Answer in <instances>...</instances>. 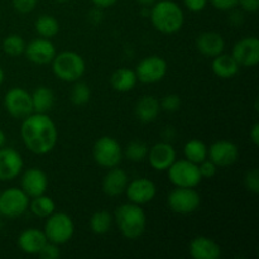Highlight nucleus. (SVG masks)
<instances>
[{
	"label": "nucleus",
	"instance_id": "f257e3e1",
	"mask_svg": "<svg viewBox=\"0 0 259 259\" xmlns=\"http://www.w3.org/2000/svg\"><path fill=\"white\" fill-rule=\"evenodd\" d=\"M20 136L28 151L38 156L52 152L58 141L55 121L47 114L40 113H32L23 119Z\"/></svg>",
	"mask_w": 259,
	"mask_h": 259
},
{
	"label": "nucleus",
	"instance_id": "f03ea898",
	"mask_svg": "<svg viewBox=\"0 0 259 259\" xmlns=\"http://www.w3.org/2000/svg\"><path fill=\"white\" fill-rule=\"evenodd\" d=\"M152 25L163 34H175L182 28L185 22L181 7L174 0L156 2L149 12Z\"/></svg>",
	"mask_w": 259,
	"mask_h": 259
},
{
	"label": "nucleus",
	"instance_id": "7ed1b4c3",
	"mask_svg": "<svg viewBox=\"0 0 259 259\" xmlns=\"http://www.w3.org/2000/svg\"><path fill=\"white\" fill-rule=\"evenodd\" d=\"M115 222L124 238L136 240L143 235L147 227V217L141 205L128 202L116 209Z\"/></svg>",
	"mask_w": 259,
	"mask_h": 259
},
{
	"label": "nucleus",
	"instance_id": "20e7f679",
	"mask_svg": "<svg viewBox=\"0 0 259 259\" xmlns=\"http://www.w3.org/2000/svg\"><path fill=\"white\" fill-rule=\"evenodd\" d=\"M52 72L63 82H76L86 71V62L82 56L73 51H63L57 53L51 62Z\"/></svg>",
	"mask_w": 259,
	"mask_h": 259
},
{
	"label": "nucleus",
	"instance_id": "39448f33",
	"mask_svg": "<svg viewBox=\"0 0 259 259\" xmlns=\"http://www.w3.org/2000/svg\"><path fill=\"white\" fill-rule=\"evenodd\" d=\"M46 237L48 242L62 245L70 242L75 233V224L70 215L65 212H53L47 218L45 224Z\"/></svg>",
	"mask_w": 259,
	"mask_h": 259
},
{
	"label": "nucleus",
	"instance_id": "423d86ee",
	"mask_svg": "<svg viewBox=\"0 0 259 259\" xmlns=\"http://www.w3.org/2000/svg\"><path fill=\"white\" fill-rule=\"evenodd\" d=\"M94 161L104 168H113L120 164L123 149L115 138L109 136L100 137L93 147Z\"/></svg>",
	"mask_w": 259,
	"mask_h": 259
},
{
	"label": "nucleus",
	"instance_id": "0eeeda50",
	"mask_svg": "<svg viewBox=\"0 0 259 259\" xmlns=\"http://www.w3.org/2000/svg\"><path fill=\"white\" fill-rule=\"evenodd\" d=\"M168 179L176 187H196L202 181L199 164L185 159H179L171 164L168 169Z\"/></svg>",
	"mask_w": 259,
	"mask_h": 259
},
{
	"label": "nucleus",
	"instance_id": "6e6552de",
	"mask_svg": "<svg viewBox=\"0 0 259 259\" xmlns=\"http://www.w3.org/2000/svg\"><path fill=\"white\" fill-rule=\"evenodd\" d=\"M168 207L176 214H192L199 209L201 197L195 187H176L167 197Z\"/></svg>",
	"mask_w": 259,
	"mask_h": 259
},
{
	"label": "nucleus",
	"instance_id": "1a4fd4ad",
	"mask_svg": "<svg viewBox=\"0 0 259 259\" xmlns=\"http://www.w3.org/2000/svg\"><path fill=\"white\" fill-rule=\"evenodd\" d=\"M4 108L10 116L15 119H24L33 111L32 95L25 89L15 86L9 89L4 96Z\"/></svg>",
	"mask_w": 259,
	"mask_h": 259
},
{
	"label": "nucleus",
	"instance_id": "9d476101",
	"mask_svg": "<svg viewBox=\"0 0 259 259\" xmlns=\"http://www.w3.org/2000/svg\"><path fill=\"white\" fill-rule=\"evenodd\" d=\"M29 206V196L22 189L10 187L0 192V215L5 218H19Z\"/></svg>",
	"mask_w": 259,
	"mask_h": 259
},
{
	"label": "nucleus",
	"instance_id": "9b49d317",
	"mask_svg": "<svg viewBox=\"0 0 259 259\" xmlns=\"http://www.w3.org/2000/svg\"><path fill=\"white\" fill-rule=\"evenodd\" d=\"M168 71V65L164 58L159 56L144 57L136 67L138 81L143 83H157L163 80Z\"/></svg>",
	"mask_w": 259,
	"mask_h": 259
},
{
	"label": "nucleus",
	"instance_id": "f8f14e48",
	"mask_svg": "<svg viewBox=\"0 0 259 259\" xmlns=\"http://www.w3.org/2000/svg\"><path fill=\"white\" fill-rule=\"evenodd\" d=\"M232 56L243 67H255L259 63V40L257 37H245L233 47Z\"/></svg>",
	"mask_w": 259,
	"mask_h": 259
},
{
	"label": "nucleus",
	"instance_id": "ddd939ff",
	"mask_svg": "<svg viewBox=\"0 0 259 259\" xmlns=\"http://www.w3.org/2000/svg\"><path fill=\"white\" fill-rule=\"evenodd\" d=\"M24 55L32 63L38 66H45L52 62L57 55L55 45L47 38H37L25 46Z\"/></svg>",
	"mask_w": 259,
	"mask_h": 259
},
{
	"label": "nucleus",
	"instance_id": "4468645a",
	"mask_svg": "<svg viewBox=\"0 0 259 259\" xmlns=\"http://www.w3.org/2000/svg\"><path fill=\"white\" fill-rule=\"evenodd\" d=\"M128 200L137 205H146L151 202L157 195V187L152 180L146 177H138L128 182L125 189Z\"/></svg>",
	"mask_w": 259,
	"mask_h": 259
},
{
	"label": "nucleus",
	"instance_id": "2eb2a0df",
	"mask_svg": "<svg viewBox=\"0 0 259 259\" xmlns=\"http://www.w3.org/2000/svg\"><path fill=\"white\" fill-rule=\"evenodd\" d=\"M207 158L218 167L232 166L239 158V149L230 141H217L207 148Z\"/></svg>",
	"mask_w": 259,
	"mask_h": 259
},
{
	"label": "nucleus",
	"instance_id": "dca6fc26",
	"mask_svg": "<svg viewBox=\"0 0 259 259\" xmlns=\"http://www.w3.org/2000/svg\"><path fill=\"white\" fill-rule=\"evenodd\" d=\"M24 162L14 148H0V181H12L22 172Z\"/></svg>",
	"mask_w": 259,
	"mask_h": 259
},
{
	"label": "nucleus",
	"instance_id": "f3484780",
	"mask_svg": "<svg viewBox=\"0 0 259 259\" xmlns=\"http://www.w3.org/2000/svg\"><path fill=\"white\" fill-rule=\"evenodd\" d=\"M147 157L152 168L163 172L176 161V149L168 142H159L148 149Z\"/></svg>",
	"mask_w": 259,
	"mask_h": 259
},
{
	"label": "nucleus",
	"instance_id": "a211bd4d",
	"mask_svg": "<svg viewBox=\"0 0 259 259\" xmlns=\"http://www.w3.org/2000/svg\"><path fill=\"white\" fill-rule=\"evenodd\" d=\"M20 189L29 197L39 196L46 194L48 189V176L40 168L33 167L23 174L20 180Z\"/></svg>",
	"mask_w": 259,
	"mask_h": 259
},
{
	"label": "nucleus",
	"instance_id": "6ab92c4d",
	"mask_svg": "<svg viewBox=\"0 0 259 259\" xmlns=\"http://www.w3.org/2000/svg\"><path fill=\"white\" fill-rule=\"evenodd\" d=\"M45 232L35 228H28L23 230L18 237V247L23 253L29 255H38L45 244L47 243Z\"/></svg>",
	"mask_w": 259,
	"mask_h": 259
},
{
	"label": "nucleus",
	"instance_id": "aec40b11",
	"mask_svg": "<svg viewBox=\"0 0 259 259\" xmlns=\"http://www.w3.org/2000/svg\"><path fill=\"white\" fill-rule=\"evenodd\" d=\"M189 252L194 259H219L222 255V248L215 240L199 235L191 240Z\"/></svg>",
	"mask_w": 259,
	"mask_h": 259
},
{
	"label": "nucleus",
	"instance_id": "412c9836",
	"mask_svg": "<svg viewBox=\"0 0 259 259\" xmlns=\"http://www.w3.org/2000/svg\"><path fill=\"white\" fill-rule=\"evenodd\" d=\"M128 182V174L124 169L118 168V166L113 167V168H109L108 174L104 176L103 191L108 196H119L123 192H125Z\"/></svg>",
	"mask_w": 259,
	"mask_h": 259
},
{
	"label": "nucleus",
	"instance_id": "4be33fe9",
	"mask_svg": "<svg viewBox=\"0 0 259 259\" xmlns=\"http://www.w3.org/2000/svg\"><path fill=\"white\" fill-rule=\"evenodd\" d=\"M196 48L202 56L214 58L224 52L225 42L219 33L204 32L196 38Z\"/></svg>",
	"mask_w": 259,
	"mask_h": 259
},
{
	"label": "nucleus",
	"instance_id": "5701e85b",
	"mask_svg": "<svg viewBox=\"0 0 259 259\" xmlns=\"http://www.w3.org/2000/svg\"><path fill=\"white\" fill-rule=\"evenodd\" d=\"M161 104L158 99L152 95H144L137 101L136 116L141 123L148 124L156 120L161 113Z\"/></svg>",
	"mask_w": 259,
	"mask_h": 259
},
{
	"label": "nucleus",
	"instance_id": "b1692460",
	"mask_svg": "<svg viewBox=\"0 0 259 259\" xmlns=\"http://www.w3.org/2000/svg\"><path fill=\"white\" fill-rule=\"evenodd\" d=\"M212 72L223 80H228V78H233L238 72H239L240 66L238 65L237 61L234 60L232 55H225V53H220L217 57H214L211 63Z\"/></svg>",
	"mask_w": 259,
	"mask_h": 259
},
{
	"label": "nucleus",
	"instance_id": "393cba45",
	"mask_svg": "<svg viewBox=\"0 0 259 259\" xmlns=\"http://www.w3.org/2000/svg\"><path fill=\"white\" fill-rule=\"evenodd\" d=\"M138 78H137L136 71L131 70V68H118L114 71V73L110 77V83L113 86L114 90L119 91V93H128L136 88Z\"/></svg>",
	"mask_w": 259,
	"mask_h": 259
},
{
	"label": "nucleus",
	"instance_id": "a878e982",
	"mask_svg": "<svg viewBox=\"0 0 259 259\" xmlns=\"http://www.w3.org/2000/svg\"><path fill=\"white\" fill-rule=\"evenodd\" d=\"M30 95L34 113L47 114L55 105V93L48 86H38Z\"/></svg>",
	"mask_w": 259,
	"mask_h": 259
},
{
	"label": "nucleus",
	"instance_id": "bb28decb",
	"mask_svg": "<svg viewBox=\"0 0 259 259\" xmlns=\"http://www.w3.org/2000/svg\"><path fill=\"white\" fill-rule=\"evenodd\" d=\"M32 201H29L28 209L30 210L33 215L40 219H47L50 215L56 211V202L53 201L52 197L47 195H39V196L32 197Z\"/></svg>",
	"mask_w": 259,
	"mask_h": 259
},
{
	"label": "nucleus",
	"instance_id": "cd10ccee",
	"mask_svg": "<svg viewBox=\"0 0 259 259\" xmlns=\"http://www.w3.org/2000/svg\"><path fill=\"white\" fill-rule=\"evenodd\" d=\"M185 158L192 163L200 164L207 158V146L200 139H190L184 147Z\"/></svg>",
	"mask_w": 259,
	"mask_h": 259
},
{
	"label": "nucleus",
	"instance_id": "c85d7f7f",
	"mask_svg": "<svg viewBox=\"0 0 259 259\" xmlns=\"http://www.w3.org/2000/svg\"><path fill=\"white\" fill-rule=\"evenodd\" d=\"M34 27L38 34L42 38H47V39L56 37L60 32V23L55 17L50 14L39 15L35 20Z\"/></svg>",
	"mask_w": 259,
	"mask_h": 259
},
{
	"label": "nucleus",
	"instance_id": "c756f323",
	"mask_svg": "<svg viewBox=\"0 0 259 259\" xmlns=\"http://www.w3.org/2000/svg\"><path fill=\"white\" fill-rule=\"evenodd\" d=\"M113 217L108 211H96L90 218V229L94 234L104 235L111 229Z\"/></svg>",
	"mask_w": 259,
	"mask_h": 259
},
{
	"label": "nucleus",
	"instance_id": "7c9ffc66",
	"mask_svg": "<svg viewBox=\"0 0 259 259\" xmlns=\"http://www.w3.org/2000/svg\"><path fill=\"white\" fill-rule=\"evenodd\" d=\"M25 46H27L25 40L20 35L10 34L4 38L2 47L5 55L10 56V57H18L24 53Z\"/></svg>",
	"mask_w": 259,
	"mask_h": 259
},
{
	"label": "nucleus",
	"instance_id": "2f4dec72",
	"mask_svg": "<svg viewBox=\"0 0 259 259\" xmlns=\"http://www.w3.org/2000/svg\"><path fill=\"white\" fill-rule=\"evenodd\" d=\"M90 98H91L90 88H89L85 82H78V81H76L72 90H71L70 93L71 103L76 106H82L89 103Z\"/></svg>",
	"mask_w": 259,
	"mask_h": 259
},
{
	"label": "nucleus",
	"instance_id": "473e14b6",
	"mask_svg": "<svg viewBox=\"0 0 259 259\" xmlns=\"http://www.w3.org/2000/svg\"><path fill=\"white\" fill-rule=\"evenodd\" d=\"M126 158L132 162H142L147 158L148 154V146L141 141H133L126 146L124 152Z\"/></svg>",
	"mask_w": 259,
	"mask_h": 259
},
{
	"label": "nucleus",
	"instance_id": "72a5a7b5",
	"mask_svg": "<svg viewBox=\"0 0 259 259\" xmlns=\"http://www.w3.org/2000/svg\"><path fill=\"white\" fill-rule=\"evenodd\" d=\"M159 104H161L162 110L168 111V113H175L181 106V99L176 94H168V95H166L159 101Z\"/></svg>",
	"mask_w": 259,
	"mask_h": 259
},
{
	"label": "nucleus",
	"instance_id": "f704fd0d",
	"mask_svg": "<svg viewBox=\"0 0 259 259\" xmlns=\"http://www.w3.org/2000/svg\"><path fill=\"white\" fill-rule=\"evenodd\" d=\"M244 185L250 192L259 194V171L257 168L247 172L244 177Z\"/></svg>",
	"mask_w": 259,
	"mask_h": 259
},
{
	"label": "nucleus",
	"instance_id": "c9c22d12",
	"mask_svg": "<svg viewBox=\"0 0 259 259\" xmlns=\"http://www.w3.org/2000/svg\"><path fill=\"white\" fill-rule=\"evenodd\" d=\"M13 8L20 14H28L37 7L38 0H12Z\"/></svg>",
	"mask_w": 259,
	"mask_h": 259
},
{
	"label": "nucleus",
	"instance_id": "e433bc0d",
	"mask_svg": "<svg viewBox=\"0 0 259 259\" xmlns=\"http://www.w3.org/2000/svg\"><path fill=\"white\" fill-rule=\"evenodd\" d=\"M38 255L42 259H58L61 257V252L57 244L47 242L45 244V247L40 249V252L38 253Z\"/></svg>",
	"mask_w": 259,
	"mask_h": 259
},
{
	"label": "nucleus",
	"instance_id": "4c0bfd02",
	"mask_svg": "<svg viewBox=\"0 0 259 259\" xmlns=\"http://www.w3.org/2000/svg\"><path fill=\"white\" fill-rule=\"evenodd\" d=\"M218 168H219V167H218L214 162L210 161L209 158H206L205 161H202L201 163L199 164V169L202 179H211V177H214L215 175H217Z\"/></svg>",
	"mask_w": 259,
	"mask_h": 259
},
{
	"label": "nucleus",
	"instance_id": "58836bf2",
	"mask_svg": "<svg viewBox=\"0 0 259 259\" xmlns=\"http://www.w3.org/2000/svg\"><path fill=\"white\" fill-rule=\"evenodd\" d=\"M209 2L215 9L223 10V12H229L238 7V0H209Z\"/></svg>",
	"mask_w": 259,
	"mask_h": 259
},
{
	"label": "nucleus",
	"instance_id": "ea45409f",
	"mask_svg": "<svg viewBox=\"0 0 259 259\" xmlns=\"http://www.w3.org/2000/svg\"><path fill=\"white\" fill-rule=\"evenodd\" d=\"M209 0H184V4L190 12L199 13L206 8Z\"/></svg>",
	"mask_w": 259,
	"mask_h": 259
},
{
	"label": "nucleus",
	"instance_id": "a19ab883",
	"mask_svg": "<svg viewBox=\"0 0 259 259\" xmlns=\"http://www.w3.org/2000/svg\"><path fill=\"white\" fill-rule=\"evenodd\" d=\"M238 5L245 12L255 13L259 9V0H238Z\"/></svg>",
	"mask_w": 259,
	"mask_h": 259
},
{
	"label": "nucleus",
	"instance_id": "79ce46f5",
	"mask_svg": "<svg viewBox=\"0 0 259 259\" xmlns=\"http://www.w3.org/2000/svg\"><path fill=\"white\" fill-rule=\"evenodd\" d=\"M101 10L103 9H100V8L94 7L88 14L89 22L93 23V24H99L101 22V19H103V12Z\"/></svg>",
	"mask_w": 259,
	"mask_h": 259
},
{
	"label": "nucleus",
	"instance_id": "37998d69",
	"mask_svg": "<svg viewBox=\"0 0 259 259\" xmlns=\"http://www.w3.org/2000/svg\"><path fill=\"white\" fill-rule=\"evenodd\" d=\"M230 23H233L234 25L242 24L243 20H244V15H243L242 12H238V10L232 9V14H230L229 18Z\"/></svg>",
	"mask_w": 259,
	"mask_h": 259
},
{
	"label": "nucleus",
	"instance_id": "c03bdc74",
	"mask_svg": "<svg viewBox=\"0 0 259 259\" xmlns=\"http://www.w3.org/2000/svg\"><path fill=\"white\" fill-rule=\"evenodd\" d=\"M94 4V7H98L100 9H106V8H110L113 5H115L118 3V0H91Z\"/></svg>",
	"mask_w": 259,
	"mask_h": 259
},
{
	"label": "nucleus",
	"instance_id": "a18cd8bd",
	"mask_svg": "<svg viewBox=\"0 0 259 259\" xmlns=\"http://www.w3.org/2000/svg\"><path fill=\"white\" fill-rule=\"evenodd\" d=\"M250 141L254 146H259V124L255 123L249 132Z\"/></svg>",
	"mask_w": 259,
	"mask_h": 259
},
{
	"label": "nucleus",
	"instance_id": "49530a36",
	"mask_svg": "<svg viewBox=\"0 0 259 259\" xmlns=\"http://www.w3.org/2000/svg\"><path fill=\"white\" fill-rule=\"evenodd\" d=\"M137 2L141 5H143V7H151V5H153L157 0H137Z\"/></svg>",
	"mask_w": 259,
	"mask_h": 259
},
{
	"label": "nucleus",
	"instance_id": "de8ad7c7",
	"mask_svg": "<svg viewBox=\"0 0 259 259\" xmlns=\"http://www.w3.org/2000/svg\"><path fill=\"white\" fill-rule=\"evenodd\" d=\"M5 142H7V137H5L4 132H3L2 129H0V148L5 146Z\"/></svg>",
	"mask_w": 259,
	"mask_h": 259
},
{
	"label": "nucleus",
	"instance_id": "09e8293b",
	"mask_svg": "<svg viewBox=\"0 0 259 259\" xmlns=\"http://www.w3.org/2000/svg\"><path fill=\"white\" fill-rule=\"evenodd\" d=\"M3 82H4V71L0 67V86H2Z\"/></svg>",
	"mask_w": 259,
	"mask_h": 259
},
{
	"label": "nucleus",
	"instance_id": "8fccbe9b",
	"mask_svg": "<svg viewBox=\"0 0 259 259\" xmlns=\"http://www.w3.org/2000/svg\"><path fill=\"white\" fill-rule=\"evenodd\" d=\"M55 2L61 3V4H63V3H67V2H70V0H55Z\"/></svg>",
	"mask_w": 259,
	"mask_h": 259
}]
</instances>
